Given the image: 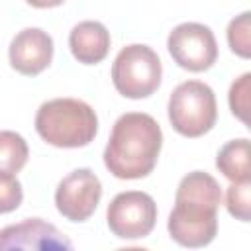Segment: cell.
<instances>
[{
    "mask_svg": "<svg viewBox=\"0 0 251 251\" xmlns=\"http://www.w3.org/2000/svg\"><path fill=\"white\" fill-rule=\"evenodd\" d=\"M220 204L222 188L212 175L204 171L184 175L176 186L175 208L167 222L171 237L182 247H204L212 243L218 233Z\"/></svg>",
    "mask_w": 251,
    "mask_h": 251,
    "instance_id": "cell-1",
    "label": "cell"
},
{
    "mask_svg": "<svg viewBox=\"0 0 251 251\" xmlns=\"http://www.w3.org/2000/svg\"><path fill=\"white\" fill-rule=\"evenodd\" d=\"M73 243L49 222L27 218L0 229V249H71Z\"/></svg>",
    "mask_w": 251,
    "mask_h": 251,
    "instance_id": "cell-10",
    "label": "cell"
},
{
    "mask_svg": "<svg viewBox=\"0 0 251 251\" xmlns=\"http://www.w3.org/2000/svg\"><path fill=\"white\" fill-rule=\"evenodd\" d=\"M163 76V67L159 55L143 43L126 45L114 59L112 82L116 90L131 100L151 96Z\"/></svg>",
    "mask_w": 251,
    "mask_h": 251,
    "instance_id": "cell-5",
    "label": "cell"
},
{
    "mask_svg": "<svg viewBox=\"0 0 251 251\" xmlns=\"http://www.w3.org/2000/svg\"><path fill=\"white\" fill-rule=\"evenodd\" d=\"M249 92H251V75L243 73L237 80L231 82L229 96H227L231 114L243 124L249 122Z\"/></svg>",
    "mask_w": 251,
    "mask_h": 251,
    "instance_id": "cell-16",
    "label": "cell"
},
{
    "mask_svg": "<svg viewBox=\"0 0 251 251\" xmlns=\"http://www.w3.org/2000/svg\"><path fill=\"white\" fill-rule=\"evenodd\" d=\"M102 198V182L90 169L69 173L55 190V206L59 214L71 222H86Z\"/></svg>",
    "mask_w": 251,
    "mask_h": 251,
    "instance_id": "cell-8",
    "label": "cell"
},
{
    "mask_svg": "<svg viewBox=\"0 0 251 251\" xmlns=\"http://www.w3.org/2000/svg\"><path fill=\"white\" fill-rule=\"evenodd\" d=\"M35 129L43 141L61 149L88 145L98 131V118L90 104L76 98H55L39 106Z\"/></svg>",
    "mask_w": 251,
    "mask_h": 251,
    "instance_id": "cell-3",
    "label": "cell"
},
{
    "mask_svg": "<svg viewBox=\"0 0 251 251\" xmlns=\"http://www.w3.org/2000/svg\"><path fill=\"white\" fill-rule=\"evenodd\" d=\"M163 131L157 120L143 112L122 114L104 147V165L124 180L147 176L159 159Z\"/></svg>",
    "mask_w": 251,
    "mask_h": 251,
    "instance_id": "cell-2",
    "label": "cell"
},
{
    "mask_svg": "<svg viewBox=\"0 0 251 251\" xmlns=\"http://www.w3.org/2000/svg\"><path fill=\"white\" fill-rule=\"evenodd\" d=\"M8 57L12 69L20 75L35 76L43 73L53 59V39L41 27H25L10 41Z\"/></svg>",
    "mask_w": 251,
    "mask_h": 251,
    "instance_id": "cell-9",
    "label": "cell"
},
{
    "mask_svg": "<svg viewBox=\"0 0 251 251\" xmlns=\"http://www.w3.org/2000/svg\"><path fill=\"white\" fill-rule=\"evenodd\" d=\"M167 112L176 133L184 137H200L214 127L218 118L214 90L206 82L184 80L171 92Z\"/></svg>",
    "mask_w": 251,
    "mask_h": 251,
    "instance_id": "cell-4",
    "label": "cell"
},
{
    "mask_svg": "<svg viewBox=\"0 0 251 251\" xmlns=\"http://www.w3.org/2000/svg\"><path fill=\"white\" fill-rule=\"evenodd\" d=\"M251 180L245 182H231L226 192V208L227 212L239 220V222H249L251 220Z\"/></svg>",
    "mask_w": 251,
    "mask_h": 251,
    "instance_id": "cell-15",
    "label": "cell"
},
{
    "mask_svg": "<svg viewBox=\"0 0 251 251\" xmlns=\"http://www.w3.org/2000/svg\"><path fill=\"white\" fill-rule=\"evenodd\" d=\"M24 200V190L16 175L0 173V214L14 212Z\"/></svg>",
    "mask_w": 251,
    "mask_h": 251,
    "instance_id": "cell-17",
    "label": "cell"
},
{
    "mask_svg": "<svg viewBox=\"0 0 251 251\" xmlns=\"http://www.w3.org/2000/svg\"><path fill=\"white\" fill-rule=\"evenodd\" d=\"M216 167L220 173L229 178L231 182H245L251 180L249 169V139H231L227 141L216 157Z\"/></svg>",
    "mask_w": 251,
    "mask_h": 251,
    "instance_id": "cell-12",
    "label": "cell"
},
{
    "mask_svg": "<svg viewBox=\"0 0 251 251\" xmlns=\"http://www.w3.org/2000/svg\"><path fill=\"white\" fill-rule=\"evenodd\" d=\"M173 61L190 73L208 71L218 59V43L212 29L198 22L178 24L167 39Z\"/></svg>",
    "mask_w": 251,
    "mask_h": 251,
    "instance_id": "cell-7",
    "label": "cell"
},
{
    "mask_svg": "<svg viewBox=\"0 0 251 251\" xmlns=\"http://www.w3.org/2000/svg\"><path fill=\"white\" fill-rule=\"evenodd\" d=\"M29 157L25 139L10 129L0 131V173H20Z\"/></svg>",
    "mask_w": 251,
    "mask_h": 251,
    "instance_id": "cell-13",
    "label": "cell"
},
{
    "mask_svg": "<svg viewBox=\"0 0 251 251\" xmlns=\"http://www.w3.org/2000/svg\"><path fill=\"white\" fill-rule=\"evenodd\" d=\"M25 2L33 8H55V6H61L65 0H25Z\"/></svg>",
    "mask_w": 251,
    "mask_h": 251,
    "instance_id": "cell-18",
    "label": "cell"
},
{
    "mask_svg": "<svg viewBox=\"0 0 251 251\" xmlns=\"http://www.w3.org/2000/svg\"><path fill=\"white\" fill-rule=\"evenodd\" d=\"M249 12L239 14L237 18H233L227 25V43L229 49L243 57L249 59L251 57V24H249Z\"/></svg>",
    "mask_w": 251,
    "mask_h": 251,
    "instance_id": "cell-14",
    "label": "cell"
},
{
    "mask_svg": "<svg viewBox=\"0 0 251 251\" xmlns=\"http://www.w3.org/2000/svg\"><path fill=\"white\" fill-rule=\"evenodd\" d=\"M69 47L78 63L96 65L104 61L110 51V31L100 22H80L69 33Z\"/></svg>",
    "mask_w": 251,
    "mask_h": 251,
    "instance_id": "cell-11",
    "label": "cell"
},
{
    "mask_svg": "<svg viewBox=\"0 0 251 251\" xmlns=\"http://www.w3.org/2000/svg\"><path fill=\"white\" fill-rule=\"evenodd\" d=\"M106 222L110 231L120 239L147 237L157 224V204L141 190L120 192L108 204Z\"/></svg>",
    "mask_w": 251,
    "mask_h": 251,
    "instance_id": "cell-6",
    "label": "cell"
}]
</instances>
